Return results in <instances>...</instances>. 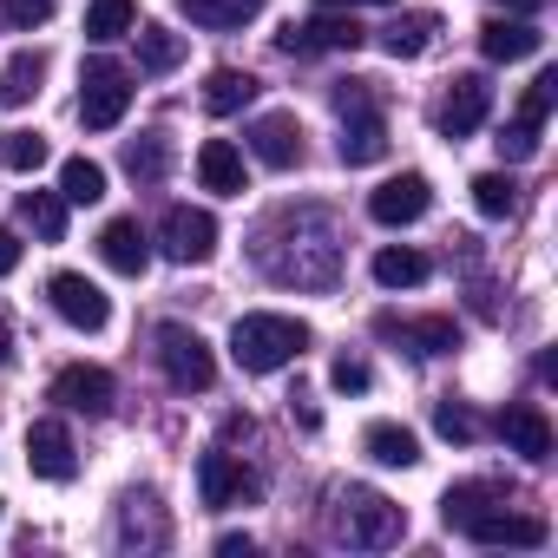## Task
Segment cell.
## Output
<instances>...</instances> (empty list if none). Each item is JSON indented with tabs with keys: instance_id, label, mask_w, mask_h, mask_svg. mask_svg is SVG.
Here are the masks:
<instances>
[{
	"instance_id": "cell-1",
	"label": "cell",
	"mask_w": 558,
	"mask_h": 558,
	"mask_svg": "<svg viewBox=\"0 0 558 558\" xmlns=\"http://www.w3.org/2000/svg\"><path fill=\"white\" fill-rule=\"evenodd\" d=\"M303 349H310V323H296V316L256 310V316H236V329H230V355H236L243 375H276V368H290Z\"/></svg>"
},
{
	"instance_id": "cell-2",
	"label": "cell",
	"mask_w": 558,
	"mask_h": 558,
	"mask_svg": "<svg viewBox=\"0 0 558 558\" xmlns=\"http://www.w3.org/2000/svg\"><path fill=\"white\" fill-rule=\"evenodd\" d=\"M401 532H408V512H401L388 493H375V486H349V493H342L336 538H349V545H395Z\"/></svg>"
},
{
	"instance_id": "cell-3",
	"label": "cell",
	"mask_w": 558,
	"mask_h": 558,
	"mask_svg": "<svg viewBox=\"0 0 558 558\" xmlns=\"http://www.w3.org/2000/svg\"><path fill=\"white\" fill-rule=\"evenodd\" d=\"M336 112H342V165H375L381 151H388V119L375 112V99H368V80H349L342 93H336Z\"/></svg>"
},
{
	"instance_id": "cell-4",
	"label": "cell",
	"mask_w": 558,
	"mask_h": 558,
	"mask_svg": "<svg viewBox=\"0 0 558 558\" xmlns=\"http://www.w3.org/2000/svg\"><path fill=\"white\" fill-rule=\"evenodd\" d=\"M132 106V73L119 60H86L80 73V125L86 132H112Z\"/></svg>"
},
{
	"instance_id": "cell-5",
	"label": "cell",
	"mask_w": 558,
	"mask_h": 558,
	"mask_svg": "<svg viewBox=\"0 0 558 558\" xmlns=\"http://www.w3.org/2000/svg\"><path fill=\"white\" fill-rule=\"evenodd\" d=\"M158 362H165V381H171L178 395H204V388L217 381V362H210L204 336L184 329V323H165V329H158Z\"/></svg>"
},
{
	"instance_id": "cell-6",
	"label": "cell",
	"mask_w": 558,
	"mask_h": 558,
	"mask_svg": "<svg viewBox=\"0 0 558 558\" xmlns=\"http://www.w3.org/2000/svg\"><path fill=\"white\" fill-rule=\"evenodd\" d=\"M362 40H368V34L355 27V14L342 21L336 8H323L316 21H290L283 34H276V47H283L290 60H316V53H355Z\"/></svg>"
},
{
	"instance_id": "cell-7",
	"label": "cell",
	"mask_w": 558,
	"mask_h": 558,
	"mask_svg": "<svg viewBox=\"0 0 558 558\" xmlns=\"http://www.w3.org/2000/svg\"><path fill=\"white\" fill-rule=\"evenodd\" d=\"M47 296H53V310H60L73 329H86V336H99V329L112 323V303H106V290L93 283V276H80V269H60L53 283H47Z\"/></svg>"
},
{
	"instance_id": "cell-8",
	"label": "cell",
	"mask_w": 558,
	"mask_h": 558,
	"mask_svg": "<svg viewBox=\"0 0 558 558\" xmlns=\"http://www.w3.org/2000/svg\"><path fill=\"white\" fill-rule=\"evenodd\" d=\"M197 499L223 512V506H256V499H263V486H256V473H243V466L217 447V453H204V460H197Z\"/></svg>"
},
{
	"instance_id": "cell-9",
	"label": "cell",
	"mask_w": 558,
	"mask_h": 558,
	"mask_svg": "<svg viewBox=\"0 0 558 558\" xmlns=\"http://www.w3.org/2000/svg\"><path fill=\"white\" fill-rule=\"evenodd\" d=\"M53 401L66 408V414H112V401H119V388H112V375L106 368H93V362H73V368H60L53 375Z\"/></svg>"
},
{
	"instance_id": "cell-10",
	"label": "cell",
	"mask_w": 558,
	"mask_h": 558,
	"mask_svg": "<svg viewBox=\"0 0 558 558\" xmlns=\"http://www.w3.org/2000/svg\"><path fill=\"white\" fill-rule=\"evenodd\" d=\"M165 256L171 263H210V250H217V217L210 210H191V204H178V210H165Z\"/></svg>"
},
{
	"instance_id": "cell-11",
	"label": "cell",
	"mask_w": 558,
	"mask_h": 558,
	"mask_svg": "<svg viewBox=\"0 0 558 558\" xmlns=\"http://www.w3.org/2000/svg\"><path fill=\"white\" fill-rule=\"evenodd\" d=\"M250 151L269 165V171H290V165H303V125H296V112H263V119H250Z\"/></svg>"
},
{
	"instance_id": "cell-12",
	"label": "cell",
	"mask_w": 558,
	"mask_h": 558,
	"mask_svg": "<svg viewBox=\"0 0 558 558\" xmlns=\"http://www.w3.org/2000/svg\"><path fill=\"white\" fill-rule=\"evenodd\" d=\"M427 204H434L427 178H421V171H401V178H388V184L368 197V217H375V223H388V230H401V223H421V217H427Z\"/></svg>"
},
{
	"instance_id": "cell-13",
	"label": "cell",
	"mask_w": 558,
	"mask_h": 558,
	"mask_svg": "<svg viewBox=\"0 0 558 558\" xmlns=\"http://www.w3.org/2000/svg\"><path fill=\"white\" fill-rule=\"evenodd\" d=\"M486 106H493V86H486L480 73H460V80L447 86V99H440V132H447V138H473V132L486 125Z\"/></svg>"
},
{
	"instance_id": "cell-14",
	"label": "cell",
	"mask_w": 558,
	"mask_h": 558,
	"mask_svg": "<svg viewBox=\"0 0 558 558\" xmlns=\"http://www.w3.org/2000/svg\"><path fill=\"white\" fill-rule=\"evenodd\" d=\"M27 466L40 480H73L80 473V453H73V434L60 421H34L27 427Z\"/></svg>"
},
{
	"instance_id": "cell-15",
	"label": "cell",
	"mask_w": 558,
	"mask_h": 558,
	"mask_svg": "<svg viewBox=\"0 0 558 558\" xmlns=\"http://www.w3.org/2000/svg\"><path fill=\"white\" fill-rule=\"evenodd\" d=\"M460 532H466L473 545H525V551H532V545H545V519H525V512H493V506H486V512H473Z\"/></svg>"
},
{
	"instance_id": "cell-16",
	"label": "cell",
	"mask_w": 558,
	"mask_h": 558,
	"mask_svg": "<svg viewBox=\"0 0 558 558\" xmlns=\"http://www.w3.org/2000/svg\"><path fill=\"white\" fill-rule=\"evenodd\" d=\"M99 256H106L119 276H145V263H151V236H145V223H138V217H112V223L99 230Z\"/></svg>"
},
{
	"instance_id": "cell-17",
	"label": "cell",
	"mask_w": 558,
	"mask_h": 558,
	"mask_svg": "<svg viewBox=\"0 0 558 558\" xmlns=\"http://www.w3.org/2000/svg\"><path fill=\"white\" fill-rule=\"evenodd\" d=\"M538 47H545V34H538L525 14H512V21H486V27H480V53H486V60H499V66L532 60Z\"/></svg>"
},
{
	"instance_id": "cell-18",
	"label": "cell",
	"mask_w": 558,
	"mask_h": 558,
	"mask_svg": "<svg viewBox=\"0 0 558 558\" xmlns=\"http://www.w3.org/2000/svg\"><path fill=\"white\" fill-rule=\"evenodd\" d=\"M375 329L395 336V342H408L414 355H453V349H460V323H453V316H421V323H395V316H381Z\"/></svg>"
},
{
	"instance_id": "cell-19",
	"label": "cell",
	"mask_w": 558,
	"mask_h": 558,
	"mask_svg": "<svg viewBox=\"0 0 558 558\" xmlns=\"http://www.w3.org/2000/svg\"><path fill=\"white\" fill-rule=\"evenodd\" d=\"M499 434H506V447H512L519 460H545V453H551V421H545L532 401H512V408L499 414Z\"/></svg>"
},
{
	"instance_id": "cell-20",
	"label": "cell",
	"mask_w": 558,
	"mask_h": 558,
	"mask_svg": "<svg viewBox=\"0 0 558 558\" xmlns=\"http://www.w3.org/2000/svg\"><path fill=\"white\" fill-rule=\"evenodd\" d=\"M197 178H204V191H217V197H243V151H236L230 138H204V145H197Z\"/></svg>"
},
{
	"instance_id": "cell-21",
	"label": "cell",
	"mask_w": 558,
	"mask_h": 558,
	"mask_svg": "<svg viewBox=\"0 0 558 558\" xmlns=\"http://www.w3.org/2000/svg\"><path fill=\"white\" fill-rule=\"evenodd\" d=\"M119 538H125V545H165V538H171V525H165V512H158V493H125Z\"/></svg>"
},
{
	"instance_id": "cell-22",
	"label": "cell",
	"mask_w": 558,
	"mask_h": 558,
	"mask_svg": "<svg viewBox=\"0 0 558 558\" xmlns=\"http://www.w3.org/2000/svg\"><path fill=\"white\" fill-rule=\"evenodd\" d=\"M434 34H440L434 14H401V21L381 27V53H388V60H421V53L434 47Z\"/></svg>"
},
{
	"instance_id": "cell-23",
	"label": "cell",
	"mask_w": 558,
	"mask_h": 558,
	"mask_svg": "<svg viewBox=\"0 0 558 558\" xmlns=\"http://www.w3.org/2000/svg\"><path fill=\"white\" fill-rule=\"evenodd\" d=\"M165 171H171V138H165V132L125 138V178H132V184H158Z\"/></svg>"
},
{
	"instance_id": "cell-24",
	"label": "cell",
	"mask_w": 558,
	"mask_h": 558,
	"mask_svg": "<svg viewBox=\"0 0 558 558\" xmlns=\"http://www.w3.org/2000/svg\"><path fill=\"white\" fill-rule=\"evenodd\" d=\"M362 447H368L375 466H414V460H421V440H414L401 421H375V427L362 434Z\"/></svg>"
},
{
	"instance_id": "cell-25",
	"label": "cell",
	"mask_w": 558,
	"mask_h": 558,
	"mask_svg": "<svg viewBox=\"0 0 558 558\" xmlns=\"http://www.w3.org/2000/svg\"><path fill=\"white\" fill-rule=\"evenodd\" d=\"M178 14L191 21V27H243V21H256L263 14V0H178Z\"/></svg>"
},
{
	"instance_id": "cell-26",
	"label": "cell",
	"mask_w": 558,
	"mask_h": 558,
	"mask_svg": "<svg viewBox=\"0 0 558 558\" xmlns=\"http://www.w3.org/2000/svg\"><path fill=\"white\" fill-rule=\"evenodd\" d=\"M40 80H47V53H14L8 66H0V106H27L34 93H40Z\"/></svg>"
},
{
	"instance_id": "cell-27",
	"label": "cell",
	"mask_w": 558,
	"mask_h": 558,
	"mask_svg": "<svg viewBox=\"0 0 558 558\" xmlns=\"http://www.w3.org/2000/svg\"><path fill=\"white\" fill-rule=\"evenodd\" d=\"M375 283L381 290H414V283H427V256L421 250H375Z\"/></svg>"
},
{
	"instance_id": "cell-28",
	"label": "cell",
	"mask_w": 558,
	"mask_h": 558,
	"mask_svg": "<svg viewBox=\"0 0 558 558\" xmlns=\"http://www.w3.org/2000/svg\"><path fill=\"white\" fill-rule=\"evenodd\" d=\"M138 34V66L145 73H178L184 66V34H171V27H132Z\"/></svg>"
},
{
	"instance_id": "cell-29",
	"label": "cell",
	"mask_w": 558,
	"mask_h": 558,
	"mask_svg": "<svg viewBox=\"0 0 558 558\" xmlns=\"http://www.w3.org/2000/svg\"><path fill=\"white\" fill-rule=\"evenodd\" d=\"M132 27H138V8H132V0H93V8H86V40H99V47L125 40Z\"/></svg>"
},
{
	"instance_id": "cell-30",
	"label": "cell",
	"mask_w": 558,
	"mask_h": 558,
	"mask_svg": "<svg viewBox=\"0 0 558 558\" xmlns=\"http://www.w3.org/2000/svg\"><path fill=\"white\" fill-rule=\"evenodd\" d=\"M250 99H256V80H250V73H236V66H217V73H210V86H204V106H210L217 119H223V112H243Z\"/></svg>"
},
{
	"instance_id": "cell-31",
	"label": "cell",
	"mask_w": 558,
	"mask_h": 558,
	"mask_svg": "<svg viewBox=\"0 0 558 558\" xmlns=\"http://www.w3.org/2000/svg\"><path fill=\"white\" fill-rule=\"evenodd\" d=\"M60 197L66 204H99L106 197V165L99 158H66L60 165Z\"/></svg>"
},
{
	"instance_id": "cell-32",
	"label": "cell",
	"mask_w": 558,
	"mask_h": 558,
	"mask_svg": "<svg viewBox=\"0 0 558 558\" xmlns=\"http://www.w3.org/2000/svg\"><path fill=\"white\" fill-rule=\"evenodd\" d=\"M21 217H27L47 243L66 236V197H60V191H27V197H21Z\"/></svg>"
},
{
	"instance_id": "cell-33",
	"label": "cell",
	"mask_w": 558,
	"mask_h": 558,
	"mask_svg": "<svg viewBox=\"0 0 558 558\" xmlns=\"http://www.w3.org/2000/svg\"><path fill=\"white\" fill-rule=\"evenodd\" d=\"M473 204H480V217H512L519 210V184L506 171H480L473 178Z\"/></svg>"
},
{
	"instance_id": "cell-34",
	"label": "cell",
	"mask_w": 558,
	"mask_h": 558,
	"mask_svg": "<svg viewBox=\"0 0 558 558\" xmlns=\"http://www.w3.org/2000/svg\"><path fill=\"white\" fill-rule=\"evenodd\" d=\"M551 106H558V73H538V80L525 86V99H519V119H512V125L538 132V125L551 119Z\"/></svg>"
},
{
	"instance_id": "cell-35",
	"label": "cell",
	"mask_w": 558,
	"mask_h": 558,
	"mask_svg": "<svg viewBox=\"0 0 558 558\" xmlns=\"http://www.w3.org/2000/svg\"><path fill=\"white\" fill-rule=\"evenodd\" d=\"M493 499H499V486H447V499H440V519L460 532V525H466L473 512H486Z\"/></svg>"
},
{
	"instance_id": "cell-36",
	"label": "cell",
	"mask_w": 558,
	"mask_h": 558,
	"mask_svg": "<svg viewBox=\"0 0 558 558\" xmlns=\"http://www.w3.org/2000/svg\"><path fill=\"white\" fill-rule=\"evenodd\" d=\"M0 158H8L14 171H40L47 165V138L40 132H8V138H0Z\"/></svg>"
},
{
	"instance_id": "cell-37",
	"label": "cell",
	"mask_w": 558,
	"mask_h": 558,
	"mask_svg": "<svg viewBox=\"0 0 558 558\" xmlns=\"http://www.w3.org/2000/svg\"><path fill=\"white\" fill-rule=\"evenodd\" d=\"M329 381L342 388V395H368V362H355V355H336V368H329Z\"/></svg>"
},
{
	"instance_id": "cell-38",
	"label": "cell",
	"mask_w": 558,
	"mask_h": 558,
	"mask_svg": "<svg viewBox=\"0 0 558 558\" xmlns=\"http://www.w3.org/2000/svg\"><path fill=\"white\" fill-rule=\"evenodd\" d=\"M434 427H440L447 440H473V434H480V427H473V414H466V408H453V401H440V408H434Z\"/></svg>"
},
{
	"instance_id": "cell-39",
	"label": "cell",
	"mask_w": 558,
	"mask_h": 558,
	"mask_svg": "<svg viewBox=\"0 0 558 558\" xmlns=\"http://www.w3.org/2000/svg\"><path fill=\"white\" fill-rule=\"evenodd\" d=\"M0 8H8V21H14V27H40V21L60 8V0H0Z\"/></svg>"
},
{
	"instance_id": "cell-40",
	"label": "cell",
	"mask_w": 558,
	"mask_h": 558,
	"mask_svg": "<svg viewBox=\"0 0 558 558\" xmlns=\"http://www.w3.org/2000/svg\"><path fill=\"white\" fill-rule=\"evenodd\" d=\"M499 151L519 165V158H532V151H538V132H525V125H506V132H499Z\"/></svg>"
},
{
	"instance_id": "cell-41",
	"label": "cell",
	"mask_w": 558,
	"mask_h": 558,
	"mask_svg": "<svg viewBox=\"0 0 558 558\" xmlns=\"http://www.w3.org/2000/svg\"><path fill=\"white\" fill-rule=\"evenodd\" d=\"M14 269H21V236L0 230V276H14Z\"/></svg>"
},
{
	"instance_id": "cell-42",
	"label": "cell",
	"mask_w": 558,
	"mask_h": 558,
	"mask_svg": "<svg viewBox=\"0 0 558 558\" xmlns=\"http://www.w3.org/2000/svg\"><path fill=\"white\" fill-rule=\"evenodd\" d=\"M250 551H256L250 532H223V538H217V558H250Z\"/></svg>"
},
{
	"instance_id": "cell-43",
	"label": "cell",
	"mask_w": 558,
	"mask_h": 558,
	"mask_svg": "<svg viewBox=\"0 0 558 558\" xmlns=\"http://www.w3.org/2000/svg\"><path fill=\"white\" fill-rule=\"evenodd\" d=\"M323 8H395V0H323Z\"/></svg>"
},
{
	"instance_id": "cell-44",
	"label": "cell",
	"mask_w": 558,
	"mask_h": 558,
	"mask_svg": "<svg viewBox=\"0 0 558 558\" xmlns=\"http://www.w3.org/2000/svg\"><path fill=\"white\" fill-rule=\"evenodd\" d=\"M8 355H14V336H8V316H0V368H8Z\"/></svg>"
},
{
	"instance_id": "cell-45",
	"label": "cell",
	"mask_w": 558,
	"mask_h": 558,
	"mask_svg": "<svg viewBox=\"0 0 558 558\" xmlns=\"http://www.w3.org/2000/svg\"><path fill=\"white\" fill-rule=\"evenodd\" d=\"M506 8H512V14H538V0H506Z\"/></svg>"
},
{
	"instance_id": "cell-46",
	"label": "cell",
	"mask_w": 558,
	"mask_h": 558,
	"mask_svg": "<svg viewBox=\"0 0 558 558\" xmlns=\"http://www.w3.org/2000/svg\"><path fill=\"white\" fill-rule=\"evenodd\" d=\"M0 506H8V499H0Z\"/></svg>"
}]
</instances>
